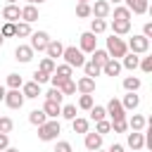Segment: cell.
<instances>
[{
  "label": "cell",
  "mask_w": 152,
  "mask_h": 152,
  "mask_svg": "<svg viewBox=\"0 0 152 152\" xmlns=\"http://www.w3.org/2000/svg\"><path fill=\"white\" fill-rule=\"evenodd\" d=\"M62 133V128H59V121L57 119H48L45 124H40L38 126V138L43 140V142H50V140H57V135Z\"/></svg>",
  "instance_id": "1"
},
{
  "label": "cell",
  "mask_w": 152,
  "mask_h": 152,
  "mask_svg": "<svg viewBox=\"0 0 152 152\" xmlns=\"http://www.w3.org/2000/svg\"><path fill=\"white\" fill-rule=\"evenodd\" d=\"M62 57H64V64H69L71 69H74V66H76V69H81V66L86 64V57H83V52H81L78 48H74V45L64 48V50H62Z\"/></svg>",
  "instance_id": "2"
},
{
  "label": "cell",
  "mask_w": 152,
  "mask_h": 152,
  "mask_svg": "<svg viewBox=\"0 0 152 152\" xmlns=\"http://www.w3.org/2000/svg\"><path fill=\"white\" fill-rule=\"evenodd\" d=\"M128 52V48H126V43H124V38H119V36H109L107 38V55L109 57H114V59H119V57H124Z\"/></svg>",
  "instance_id": "3"
},
{
  "label": "cell",
  "mask_w": 152,
  "mask_h": 152,
  "mask_svg": "<svg viewBox=\"0 0 152 152\" xmlns=\"http://www.w3.org/2000/svg\"><path fill=\"white\" fill-rule=\"evenodd\" d=\"M126 48H128L131 52H135V55H145V52L150 50V38H145L142 33H140V36H133V38L126 43Z\"/></svg>",
  "instance_id": "4"
},
{
  "label": "cell",
  "mask_w": 152,
  "mask_h": 152,
  "mask_svg": "<svg viewBox=\"0 0 152 152\" xmlns=\"http://www.w3.org/2000/svg\"><path fill=\"white\" fill-rule=\"evenodd\" d=\"M24 100H26V97L21 95V90H19V88H10V90L5 93V100H2V102H5L10 109H19V107L24 104Z\"/></svg>",
  "instance_id": "5"
},
{
  "label": "cell",
  "mask_w": 152,
  "mask_h": 152,
  "mask_svg": "<svg viewBox=\"0 0 152 152\" xmlns=\"http://www.w3.org/2000/svg\"><path fill=\"white\" fill-rule=\"evenodd\" d=\"M104 109H107V114L112 116V121H124V119H126V109L121 107V100H116V97H112Z\"/></svg>",
  "instance_id": "6"
},
{
  "label": "cell",
  "mask_w": 152,
  "mask_h": 152,
  "mask_svg": "<svg viewBox=\"0 0 152 152\" xmlns=\"http://www.w3.org/2000/svg\"><path fill=\"white\" fill-rule=\"evenodd\" d=\"M50 40H52V38H50L48 31H36V33H31V48H33V52H36V50L43 52V50L48 48Z\"/></svg>",
  "instance_id": "7"
},
{
  "label": "cell",
  "mask_w": 152,
  "mask_h": 152,
  "mask_svg": "<svg viewBox=\"0 0 152 152\" xmlns=\"http://www.w3.org/2000/svg\"><path fill=\"white\" fill-rule=\"evenodd\" d=\"M78 50L81 52H93L95 48H97V38H95V33L93 31H86V33H81L78 36Z\"/></svg>",
  "instance_id": "8"
},
{
  "label": "cell",
  "mask_w": 152,
  "mask_h": 152,
  "mask_svg": "<svg viewBox=\"0 0 152 152\" xmlns=\"http://www.w3.org/2000/svg\"><path fill=\"white\" fill-rule=\"evenodd\" d=\"M109 12H112V5L107 0H95V5L90 7V14L95 19H104V17H109Z\"/></svg>",
  "instance_id": "9"
},
{
  "label": "cell",
  "mask_w": 152,
  "mask_h": 152,
  "mask_svg": "<svg viewBox=\"0 0 152 152\" xmlns=\"http://www.w3.org/2000/svg\"><path fill=\"white\" fill-rule=\"evenodd\" d=\"M76 90H78L81 95H93V93H95V78L81 76V78L76 81Z\"/></svg>",
  "instance_id": "10"
},
{
  "label": "cell",
  "mask_w": 152,
  "mask_h": 152,
  "mask_svg": "<svg viewBox=\"0 0 152 152\" xmlns=\"http://www.w3.org/2000/svg\"><path fill=\"white\" fill-rule=\"evenodd\" d=\"M2 19L17 24V21L21 19V7H19V5H5V7H2Z\"/></svg>",
  "instance_id": "11"
},
{
  "label": "cell",
  "mask_w": 152,
  "mask_h": 152,
  "mask_svg": "<svg viewBox=\"0 0 152 152\" xmlns=\"http://www.w3.org/2000/svg\"><path fill=\"white\" fill-rule=\"evenodd\" d=\"M21 95L24 97H28V100H36L38 95H43L40 93V83H36V81H28V83H21Z\"/></svg>",
  "instance_id": "12"
},
{
  "label": "cell",
  "mask_w": 152,
  "mask_h": 152,
  "mask_svg": "<svg viewBox=\"0 0 152 152\" xmlns=\"http://www.w3.org/2000/svg\"><path fill=\"white\" fill-rule=\"evenodd\" d=\"M14 57H17V62H21V64H28V62L33 59V48H31V45H17V50H14Z\"/></svg>",
  "instance_id": "13"
},
{
  "label": "cell",
  "mask_w": 152,
  "mask_h": 152,
  "mask_svg": "<svg viewBox=\"0 0 152 152\" xmlns=\"http://www.w3.org/2000/svg\"><path fill=\"white\" fill-rule=\"evenodd\" d=\"M102 74H104V76H119V74H121V62L114 59V57H109V59L102 64Z\"/></svg>",
  "instance_id": "14"
},
{
  "label": "cell",
  "mask_w": 152,
  "mask_h": 152,
  "mask_svg": "<svg viewBox=\"0 0 152 152\" xmlns=\"http://www.w3.org/2000/svg\"><path fill=\"white\" fill-rule=\"evenodd\" d=\"M83 145H86V150H90V152H95V150H100L102 147V135L95 131V133H86V140H83Z\"/></svg>",
  "instance_id": "15"
},
{
  "label": "cell",
  "mask_w": 152,
  "mask_h": 152,
  "mask_svg": "<svg viewBox=\"0 0 152 152\" xmlns=\"http://www.w3.org/2000/svg\"><path fill=\"white\" fill-rule=\"evenodd\" d=\"M128 147L133 150V152H138V150H142L145 147V135L140 133V131H133V133H128Z\"/></svg>",
  "instance_id": "16"
},
{
  "label": "cell",
  "mask_w": 152,
  "mask_h": 152,
  "mask_svg": "<svg viewBox=\"0 0 152 152\" xmlns=\"http://www.w3.org/2000/svg\"><path fill=\"white\" fill-rule=\"evenodd\" d=\"M124 2H126V7L131 10V14H145V12L150 10L147 0H124Z\"/></svg>",
  "instance_id": "17"
},
{
  "label": "cell",
  "mask_w": 152,
  "mask_h": 152,
  "mask_svg": "<svg viewBox=\"0 0 152 152\" xmlns=\"http://www.w3.org/2000/svg\"><path fill=\"white\" fill-rule=\"evenodd\" d=\"M21 21H26V24L38 21V7L36 5H24L21 7Z\"/></svg>",
  "instance_id": "18"
},
{
  "label": "cell",
  "mask_w": 152,
  "mask_h": 152,
  "mask_svg": "<svg viewBox=\"0 0 152 152\" xmlns=\"http://www.w3.org/2000/svg\"><path fill=\"white\" fill-rule=\"evenodd\" d=\"M131 31V21L128 19H114L112 21V33L114 36H126Z\"/></svg>",
  "instance_id": "19"
},
{
  "label": "cell",
  "mask_w": 152,
  "mask_h": 152,
  "mask_svg": "<svg viewBox=\"0 0 152 152\" xmlns=\"http://www.w3.org/2000/svg\"><path fill=\"white\" fill-rule=\"evenodd\" d=\"M138 64H140V57H138L135 52H126V55L121 57V69L133 71V69H138Z\"/></svg>",
  "instance_id": "20"
},
{
  "label": "cell",
  "mask_w": 152,
  "mask_h": 152,
  "mask_svg": "<svg viewBox=\"0 0 152 152\" xmlns=\"http://www.w3.org/2000/svg\"><path fill=\"white\" fill-rule=\"evenodd\" d=\"M121 107H124L126 112L138 109V107H140V97H138L135 93H126V95H124V100H121Z\"/></svg>",
  "instance_id": "21"
},
{
  "label": "cell",
  "mask_w": 152,
  "mask_h": 152,
  "mask_svg": "<svg viewBox=\"0 0 152 152\" xmlns=\"http://www.w3.org/2000/svg\"><path fill=\"white\" fill-rule=\"evenodd\" d=\"M62 50H64V45H62L59 40H50V43H48V48H45V52H48V57H50V59L62 57Z\"/></svg>",
  "instance_id": "22"
},
{
  "label": "cell",
  "mask_w": 152,
  "mask_h": 152,
  "mask_svg": "<svg viewBox=\"0 0 152 152\" xmlns=\"http://www.w3.org/2000/svg\"><path fill=\"white\" fill-rule=\"evenodd\" d=\"M43 112L48 114V119H57V116H59V112H62V104L45 100V104H43Z\"/></svg>",
  "instance_id": "23"
},
{
  "label": "cell",
  "mask_w": 152,
  "mask_h": 152,
  "mask_svg": "<svg viewBox=\"0 0 152 152\" xmlns=\"http://www.w3.org/2000/svg\"><path fill=\"white\" fill-rule=\"evenodd\" d=\"M83 71H86V76L95 78V76H100V74H102V66H100V64H95L93 59H86V64H83Z\"/></svg>",
  "instance_id": "24"
},
{
  "label": "cell",
  "mask_w": 152,
  "mask_h": 152,
  "mask_svg": "<svg viewBox=\"0 0 152 152\" xmlns=\"http://www.w3.org/2000/svg\"><path fill=\"white\" fill-rule=\"evenodd\" d=\"M126 124L131 126V131H142V128L147 126V119H145V116H140V114H133Z\"/></svg>",
  "instance_id": "25"
},
{
  "label": "cell",
  "mask_w": 152,
  "mask_h": 152,
  "mask_svg": "<svg viewBox=\"0 0 152 152\" xmlns=\"http://www.w3.org/2000/svg\"><path fill=\"white\" fill-rule=\"evenodd\" d=\"M33 31H31V24H26V21H17L14 24V36L17 38H26V36H31Z\"/></svg>",
  "instance_id": "26"
},
{
  "label": "cell",
  "mask_w": 152,
  "mask_h": 152,
  "mask_svg": "<svg viewBox=\"0 0 152 152\" xmlns=\"http://www.w3.org/2000/svg\"><path fill=\"white\" fill-rule=\"evenodd\" d=\"M28 121H31L33 126H40V124H45V121H48V114H45L43 109H33V112L28 114Z\"/></svg>",
  "instance_id": "27"
},
{
  "label": "cell",
  "mask_w": 152,
  "mask_h": 152,
  "mask_svg": "<svg viewBox=\"0 0 152 152\" xmlns=\"http://www.w3.org/2000/svg\"><path fill=\"white\" fill-rule=\"evenodd\" d=\"M71 128L74 133H88V119H81V116L71 119Z\"/></svg>",
  "instance_id": "28"
},
{
  "label": "cell",
  "mask_w": 152,
  "mask_h": 152,
  "mask_svg": "<svg viewBox=\"0 0 152 152\" xmlns=\"http://www.w3.org/2000/svg\"><path fill=\"white\" fill-rule=\"evenodd\" d=\"M90 55H93L90 59H93L95 64H100V66H102V64H104V62L109 59V55H107V50H100V48H95V50H93Z\"/></svg>",
  "instance_id": "29"
},
{
  "label": "cell",
  "mask_w": 152,
  "mask_h": 152,
  "mask_svg": "<svg viewBox=\"0 0 152 152\" xmlns=\"http://www.w3.org/2000/svg\"><path fill=\"white\" fill-rule=\"evenodd\" d=\"M124 88H126L128 93H135V90L140 88V78H138V76H126V78H124Z\"/></svg>",
  "instance_id": "30"
},
{
  "label": "cell",
  "mask_w": 152,
  "mask_h": 152,
  "mask_svg": "<svg viewBox=\"0 0 152 152\" xmlns=\"http://www.w3.org/2000/svg\"><path fill=\"white\" fill-rule=\"evenodd\" d=\"M45 100H50V102H57V104H62V102H64V95H62V90H59V88H50V90L45 93Z\"/></svg>",
  "instance_id": "31"
},
{
  "label": "cell",
  "mask_w": 152,
  "mask_h": 152,
  "mask_svg": "<svg viewBox=\"0 0 152 152\" xmlns=\"http://www.w3.org/2000/svg\"><path fill=\"white\" fill-rule=\"evenodd\" d=\"M59 90H62L64 97H66V95H74V93H76V81H74V78H66V81L59 86Z\"/></svg>",
  "instance_id": "32"
},
{
  "label": "cell",
  "mask_w": 152,
  "mask_h": 152,
  "mask_svg": "<svg viewBox=\"0 0 152 152\" xmlns=\"http://www.w3.org/2000/svg\"><path fill=\"white\" fill-rule=\"evenodd\" d=\"M88 112H90V119H93V121H100V119H104V116H107V109H104V107H100V104H93Z\"/></svg>",
  "instance_id": "33"
},
{
  "label": "cell",
  "mask_w": 152,
  "mask_h": 152,
  "mask_svg": "<svg viewBox=\"0 0 152 152\" xmlns=\"http://www.w3.org/2000/svg\"><path fill=\"white\" fill-rule=\"evenodd\" d=\"M114 19H128L131 21V10L126 5H116L114 7Z\"/></svg>",
  "instance_id": "34"
},
{
  "label": "cell",
  "mask_w": 152,
  "mask_h": 152,
  "mask_svg": "<svg viewBox=\"0 0 152 152\" xmlns=\"http://www.w3.org/2000/svg\"><path fill=\"white\" fill-rule=\"evenodd\" d=\"M90 31H93L95 36H97V33H104V31H107V21H104V19H93V21H90Z\"/></svg>",
  "instance_id": "35"
},
{
  "label": "cell",
  "mask_w": 152,
  "mask_h": 152,
  "mask_svg": "<svg viewBox=\"0 0 152 152\" xmlns=\"http://www.w3.org/2000/svg\"><path fill=\"white\" fill-rule=\"evenodd\" d=\"M76 17H81V19L93 17V14H90V2H78V5H76Z\"/></svg>",
  "instance_id": "36"
},
{
  "label": "cell",
  "mask_w": 152,
  "mask_h": 152,
  "mask_svg": "<svg viewBox=\"0 0 152 152\" xmlns=\"http://www.w3.org/2000/svg\"><path fill=\"white\" fill-rule=\"evenodd\" d=\"M52 74H57V76H62V78H71L74 69H71L69 64H59V66H55V71H52Z\"/></svg>",
  "instance_id": "37"
},
{
  "label": "cell",
  "mask_w": 152,
  "mask_h": 152,
  "mask_svg": "<svg viewBox=\"0 0 152 152\" xmlns=\"http://www.w3.org/2000/svg\"><path fill=\"white\" fill-rule=\"evenodd\" d=\"M59 116H64V119H76V104H62V112H59Z\"/></svg>",
  "instance_id": "38"
},
{
  "label": "cell",
  "mask_w": 152,
  "mask_h": 152,
  "mask_svg": "<svg viewBox=\"0 0 152 152\" xmlns=\"http://www.w3.org/2000/svg\"><path fill=\"white\" fill-rule=\"evenodd\" d=\"M97 126H95V131L100 133V135H104V133H109L112 131V121H107V119H100V121H95Z\"/></svg>",
  "instance_id": "39"
},
{
  "label": "cell",
  "mask_w": 152,
  "mask_h": 152,
  "mask_svg": "<svg viewBox=\"0 0 152 152\" xmlns=\"http://www.w3.org/2000/svg\"><path fill=\"white\" fill-rule=\"evenodd\" d=\"M55 66H57V64H55V59H50V57H43V59H40V66H38V69H43V71L52 74V71H55Z\"/></svg>",
  "instance_id": "40"
},
{
  "label": "cell",
  "mask_w": 152,
  "mask_h": 152,
  "mask_svg": "<svg viewBox=\"0 0 152 152\" xmlns=\"http://www.w3.org/2000/svg\"><path fill=\"white\" fill-rule=\"evenodd\" d=\"M33 81L43 86V83H48V81H50V74H48V71H43V69H36V71H33Z\"/></svg>",
  "instance_id": "41"
},
{
  "label": "cell",
  "mask_w": 152,
  "mask_h": 152,
  "mask_svg": "<svg viewBox=\"0 0 152 152\" xmlns=\"http://www.w3.org/2000/svg\"><path fill=\"white\" fill-rule=\"evenodd\" d=\"M21 83H24V78L19 74H7V86L10 88H21Z\"/></svg>",
  "instance_id": "42"
},
{
  "label": "cell",
  "mask_w": 152,
  "mask_h": 152,
  "mask_svg": "<svg viewBox=\"0 0 152 152\" xmlns=\"http://www.w3.org/2000/svg\"><path fill=\"white\" fill-rule=\"evenodd\" d=\"M14 128V121L10 116H0V133H10Z\"/></svg>",
  "instance_id": "43"
},
{
  "label": "cell",
  "mask_w": 152,
  "mask_h": 152,
  "mask_svg": "<svg viewBox=\"0 0 152 152\" xmlns=\"http://www.w3.org/2000/svg\"><path fill=\"white\" fill-rule=\"evenodd\" d=\"M93 104H95V102H93V95H81V97H78V107H81V109H90Z\"/></svg>",
  "instance_id": "44"
},
{
  "label": "cell",
  "mask_w": 152,
  "mask_h": 152,
  "mask_svg": "<svg viewBox=\"0 0 152 152\" xmlns=\"http://www.w3.org/2000/svg\"><path fill=\"white\" fill-rule=\"evenodd\" d=\"M0 33H2L5 38L14 36V24H12V21H5V24H2V28H0Z\"/></svg>",
  "instance_id": "45"
},
{
  "label": "cell",
  "mask_w": 152,
  "mask_h": 152,
  "mask_svg": "<svg viewBox=\"0 0 152 152\" xmlns=\"http://www.w3.org/2000/svg\"><path fill=\"white\" fill-rule=\"evenodd\" d=\"M138 66H140V69H142L145 74H150V71H152V57H142Z\"/></svg>",
  "instance_id": "46"
},
{
  "label": "cell",
  "mask_w": 152,
  "mask_h": 152,
  "mask_svg": "<svg viewBox=\"0 0 152 152\" xmlns=\"http://www.w3.org/2000/svg\"><path fill=\"white\" fill-rule=\"evenodd\" d=\"M126 128H128L126 119H124V121H112V131H114V133H124Z\"/></svg>",
  "instance_id": "47"
},
{
  "label": "cell",
  "mask_w": 152,
  "mask_h": 152,
  "mask_svg": "<svg viewBox=\"0 0 152 152\" xmlns=\"http://www.w3.org/2000/svg\"><path fill=\"white\" fill-rule=\"evenodd\" d=\"M55 152H74V150H71V142L59 140V142H57V147H55Z\"/></svg>",
  "instance_id": "48"
},
{
  "label": "cell",
  "mask_w": 152,
  "mask_h": 152,
  "mask_svg": "<svg viewBox=\"0 0 152 152\" xmlns=\"http://www.w3.org/2000/svg\"><path fill=\"white\" fill-rule=\"evenodd\" d=\"M7 145H10V135H7V133H0V152H2Z\"/></svg>",
  "instance_id": "49"
},
{
  "label": "cell",
  "mask_w": 152,
  "mask_h": 152,
  "mask_svg": "<svg viewBox=\"0 0 152 152\" xmlns=\"http://www.w3.org/2000/svg\"><path fill=\"white\" fill-rule=\"evenodd\" d=\"M142 36H145V38L152 36V21H145V26H142Z\"/></svg>",
  "instance_id": "50"
},
{
  "label": "cell",
  "mask_w": 152,
  "mask_h": 152,
  "mask_svg": "<svg viewBox=\"0 0 152 152\" xmlns=\"http://www.w3.org/2000/svg\"><path fill=\"white\" fill-rule=\"evenodd\" d=\"M107 152H124V145H119V142H114V145H112V147H109Z\"/></svg>",
  "instance_id": "51"
},
{
  "label": "cell",
  "mask_w": 152,
  "mask_h": 152,
  "mask_svg": "<svg viewBox=\"0 0 152 152\" xmlns=\"http://www.w3.org/2000/svg\"><path fill=\"white\" fill-rule=\"evenodd\" d=\"M5 93H7V90H5V86H0V102L5 100Z\"/></svg>",
  "instance_id": "52"
},
{
  "label": "cell",
  "mask_w": 152,
  "mask_h": 152,
  "mask_svg": "<svg viewBox=\"0 0 152 152\" xmlns=\"http://www.w3.org/2000/svg\"><path fill=\"white\" fill-rule=\"evenodd\" d=\"M2 152H19V150H17V147H10V145H7V147H5Z\"/></svg>",
  "instance_id": "53"
},
{
  "label": "cell",
  "mask_w": 152,
  "mask_h": 152,
  "mask_svg": "<svg viewBox=\"0 0 152 152\" xmlns=\"http://www.w3.org/2000/svg\"><path fill=\"white\" fill-rule=\"evenodd\" d=\"M28 5H40V2H45V0H26Z\"/></svg>",
  "instance_id": "54"
},
{
  "label": "cell",
  "mask_w": 152,
  "mask_h": 152,
  "mask_svg": "<svg viewBox=\"0 0 152 152\" xmlns=\"http://www.w3.org/2000/svg\"><path fill=\"white\" fill-rule=\"evenodd\" d=\"M109 5H119V2H124V0H107Z\"/></svg>",
  "instance_id": "55"
},
{
  "label": "cell",
  "mask_w": 152,
  "mask_h": 152,
  "mask_svg": "<svg viewBox=\"0 0 152 152\" xmlns=\"http://www.w3.org/2000/svg\"><path fill=\"white\" fill-rule=\"evenodd\" d=\"M2 43H5V36H2V33H0V48H2Z\"/></svg>",
  "instance_id": "56"
},
{
  "label": "cell",
  "mask_w": 152,
  "mask_h": 152,
  "mask_svg": "<svg viewBox=\"0 0 152 152\" xmlns=\"http://www.w3.org/2000/svg\"><path fill=\"white\" fill-rule=\"evenodd\" d=\"M7 5H17V0H7Z\"/></svg>",
  "instance_id": "57"
},
{
  "label": "cell",
  "mask_w": 152,
  "mask_h": 152,
  "mask_svg": "<svg viewBox=\"0 0 152 152\" xmlns=\"http://www.w3.org/2000/svg\"><path fill=\"white\" fill-rule=\"evenodd\" d=\"M76 2H90V0H76Z\"/></svg>",
  "instance_id": "58"
},
{
  "label": "cell",
  "mask_w": 152,
  "mask_h": 152,
  "mask_svg": "<svg viewBox=\"0 0 152 152\" xmlns=\"http://www.w3.org/2000/svg\"><path fill=\"white\" fill-rule=\"evenodd\" d=\"M95 152H102V147H100V150H95Z\"/></svg>",
  "instance_id": "59"
}]
</instances>
